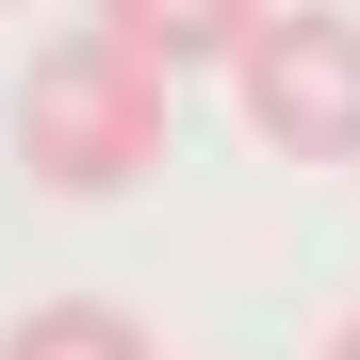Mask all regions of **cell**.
<instances>
[{
  "instance_id": "4",
  "label": "cell",
  "mask_w": 360,
  "mask_h": 360,
  "mask_svg": "<svg viewBox=\"0 0 360 360\" xmlns=\"http://www.w3.org/2000/svg\"><path fill=\"white\" fill-rule=\"evenodd\" d=\"M0 360H148V328L115 311V295H49V311L0 328Z\"/></svg>"
},
{
  "instance_id": "3",
  "label": "cell",
  "mask_w": 360,
  "mask_h": 360,
  "mask_svg": "<svg viewBox=\"0 0 360 360\" xmlns=\"http://www.w3.org/2000/svg\"><path fill=\"white\" fill-rule=\"evenodd\" d=\"M98 17L131 33V49H164V66H197V49H246L278 0H98Z\"/></svg>"
},
{
  "instance_id": "1",
  "label": "cell",
  "mask_w": 360,
  "mask_h": 360,
  "mask_svg": "<svg viewBox=\"0 0 360 360\" xmlns=\"http://www.w3.org/2000/svg\"><path fill=\"white\" fill-rule=\"evenodd\" d=\"M17 164L49 180V197H131V180L164 164V49L131 33H49L17 66Z\"/></svg>"
},
{
  "instance_id": "5",
  "label": "cell",
  "mask_w": 360,
  "mask_h": 360,
  "mask_svg": "<svg viewBox=\"0 0 360 360\" xmlns=\"http://www.w3.org/2000/svg\"><path fill=\"white\" fill-rule=\"evenodd\" d=\"M328 360H360V328H328Z\"/></svg>"
},
{
  "instance_id": "2",
  "label": "cell",
  "mask_w": 360,
  "mask_h": 360,
  "mask_svg": "<svg viewBox=\"0 0 360 360\" xmlns=\"http://www.w3.org/2000/svg\"><path fill=\"white\" fill-rule=\"evenodd\" d=\"M229 98L278 164H360V17L328 0H278V17L229 49Z\"/></svg>"
}]
</instances>
